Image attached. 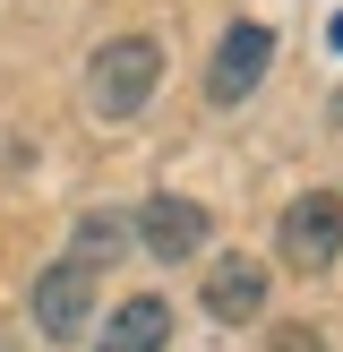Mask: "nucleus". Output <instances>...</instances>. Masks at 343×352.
I'll list each match as a JSON object with an SVG mask.
<instances>
[{"label":"nucleus","instance_id":"nucleus-5","mask_svg":"<svg viewBox=\"0 0 343 352\" xmlns=\"http://www.w3.org/2000/svg\"><path fill=\"white\" fill-rule=\"evenodd\" d=\"M86 318H95V267L60 258V267H43V275H34V327H43L51 344L86 336Z\"/></svg>","mask_w":343,"mask_h":352},{"label":"nucleus","instance_id":"nucleus-1","mask_svg":"<svg viewBox=\"0 0 343 352\" xmlns=\"http://www.w3.org/2000/svg\"><path fill=\"white\" fill-rule=\"evenodd\" d=\"M163 86V43L154 34H112V43L86 60V112L95 120H137Z\"/></svg>","mask_w":343,"mask_h":352},{"label":"nucleus","instance_id":"nucleus-3","mask_svg":"<svg viewBox=\"0 0 343 352\" xmlns=\"http://www.w3.org/2000/svg\"><path fill=\"white\" fill-rule=\"evenodd\" d=\"M266 60H274V34L257 26H232L215 43V60H206V103H215V112H240V103L257 95V86H266Z\"/></svg>","mask_w":343,"mask_h":352},{"label":"nucleus","instance_id":"nucleus-10","mask_svg":"<svg viewBox=\"0 0 343 352\" xmlns=\"http://www.w3.org/2000/svg\"><path fill=\"white\" fill-rule=\"evenodd\" d=\"M335 43H343V9H335Z\"/></svg>","mask_w":343,"mask_h":352},{"label":"nucleus","instance_id":"nucleus-6","mask_svg":"<svg viewBox=\"0 0 343 352\" xmlns=\"http://www.w3.org/2000/svg\"><path fill=\"white\" fill-rule=\"evenodd\" d=\"M206 318L215 327L266 318V267H257V258H215V267H206Z\"/></svg>","mask_w":343,"mask_h":352},{"label":"nucleus","instance_id":"nucleus-4","mask_svg":"<svg viewBox=\"0 0 343 352\" xmlns=\"http://www.w3.org/2000/svg\"><path fill=\"white\" fill-rule=\"evenodd\" d=\"M129 241H146L163 267H180V258H198L206 241H215V215H206L198 198H172V189H163V198L137 206V232H129Z\"/></svg>","mask_w":343,"mask_h":352},{"label":"nucleus","instance_id":"nucleus-2","mask_svg":"<svg viewBox=\"0 0 343 352\" xmlns=\"http://www.w3.org/2000/svg\"><path fill=\"white\" fill-rule=\"evenodd\" d=\"M274 250H283L292 275H326L343 258V198L335 189H309V198L283 206V223H274Z\"/></svg>","mask_w":343,"mask_h":352},{"label":"nucleus","instance_id":"nucleus-7","mask_svg":"<svg viewBox=\"0 0 343 352\" xmlns=\"http://www.w3.org/2000/svg\"><path fill=\"white\" fill-rule=\"evenodd\" d=\"M172 344V301L163 292H129V301L103 318V344L95 352H163Z\"/></svg>","mask_w":343,"mask_h":352},{"label":"nucleus","instance_id":"nucleus-8","mask_svg":"<svg viewBox=\"0 0 343 352\" xmlns=\"http://www.w3.org/2000/svg\"><path fill=\"white\" fill-rule=\"evenodd\" d=\"M129 250V215H78V267H112V258Z\"/></svg>","mask_w":343,"mask_h":352},{"label":"nucleus","instance_id":"nucleus-9","mask_svg":"<svg viewBox=\"0 0 343 352\" xmlns=\"http://www.w3.org/2000/svg\"><path fill=\"white\" fill-rule=\"evenodd\" d=\"M266 352H326V336H318V327H300V318H292V327H274V336H266Z\"/></svg>","mask_w":343,"mask_h":352}]
</instances>
